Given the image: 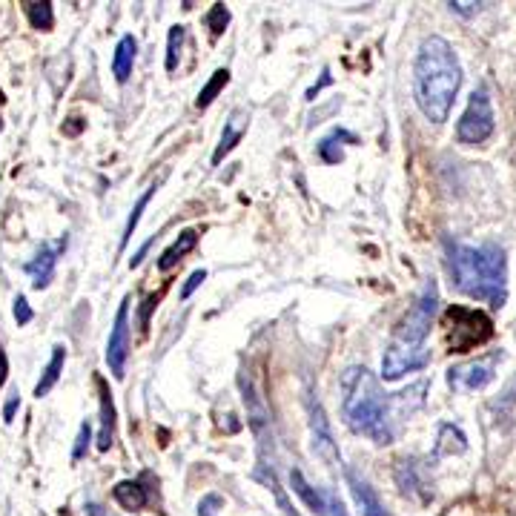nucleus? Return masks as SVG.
I'll return each instance as SVG.
<instances>
[{
  "instance_id": "36",
  "label": "nucleus",
  "mask_w": 516,
  "mask_h": 516,
  "mask_svg": "<svg viewBox=\"0 0 516 516\" xmlns=\"http://www.w3.org/2000/svg\"><path fill=\"white\" fill-rule=\"evenodd\" d=\"M89 514H92V516H107L104 511H101V508H98V505H89Z\"/></svg>"
},
{
  "instance_id": "3",
  "label": "nucleus",
  "mask_w": 516,
  "mask_h": 516,
  "mask_svg": "<svg viewBox=\"0 0 516 516\" xmlns=\"http://www.w3.org/2000/svg\"><path fill=\"white\" fill-rule=\"evenodd\" d=\"M436 313H439V287H436V281L428 279L387 342L385 356H382L385 382H396L405 373H416L430 365L428 336Z\"/></svg>"
},
{
  "instance_id": "7",
  "label": "nucleus",
  "mask_w": 516,
  "mask_h": 516,
  "mask_svg": "<svg viewBox=\"0 0 516 516\" xmlns=\"http://www.w3.org/2000/svg\"><path fill=\"white\" fill-rule=\"evenodd\" d=\"M502 362V350H494L488 356H479L473 362H465V365H456L448 370V385L456 393H473V390H482L494 382L496 367Z\"/></svg>"
},
{
  "instance_id": "19",
  "label": "nucleus",
  "mask_w": 516,
  "mask_h": 516,
  "mask_svg": "<svg viewBox=\"0 0 516 516\" xmlns=\"http://www.w3.org/2000/svg\"><path fill=\"white\" fill-rule=\"evenodd\" d=\"M115 502L124 508V511H141L144 505H147V488H141V482H132V479H124V482H118L115 485Z\"/></svg>"
},
{
  "instance_id": "1",
  "label": "nucleus",
  "mask_w": 516,
  "mask_h": 516,
  "mask_svg": "<svg viewBox=\"0 0 516 516\" xmlns=\"http://www.w3.org/2000/svg\"><path fill=\"white\" fill-rule=\"evenodd\" d=\"M425 382L413 385L402 393H385L379 379L367 367H347L342 373V419L347 428L359 436H367L376 445H390L396 439L399 419L410 416L419 405H410Z\"/></svg>"
},
{
  "instance_id": "14",
  "label": "nucleus",
  "mask_w": 516,
  "mask_h": 516,
  "mask_svg": "<svg viewBox=\"0 0 516 516\" xmlns=\"http://www.w3.org/2000/svg\"><path fill=\"white\" fill-rule=\"evenodd\" d=\"M135 52H138V41L132 35H124L118 46H115V55H112V75L118 84H127L129 75H132V66H135Z\"/></svg>"
},
{
  "instance_id": "5",
  "label": "nucleus",
  "mask_w": 516,
  "mask_h": 516,
  "mask_svg": "<svg viewBox=\"0 0 516 516\" xmlns=\"http://www.w3.org/2000/svg\"><path fill=\"white\" fill-rule=\"evenodd\" d=\"M442 327H445V342H448L451 353H468L473 347L488 342L494 333V324L482 310L459 307V304L445 310Z\"/></svg>"
},
{
  "instance_id": "8",
  "label": "nucleus",
  "mask_w": 516,
  "mask_h": 516,
  "mask_svg": "<svg viewBox=\"0 0 516 516\" xmlns=\"http://www.w3.org/2000/svg\"><path fill=\"white\" fill-rule=\"evenodd\" d=\"M127 356H129V299L121 301L118 316L112 324L107 342V365L115 379H124L127 373Z\"/></svg>"
},
{
  "instance_id": "29",
  "label": "nucleus",
  "mask_w": 516,
  "mask_h": 516,
  "mask_svg": "<svg viewBox=\"0 0 516 516\" xmlns=\"http://www.w3.org/2000/svg\"><path fill=\"white\" fill-rule=\"evenodd\" d=\"M204 279H207V273H204V270H195L193 276L187 279V284L181 287V299H190L195 290H198V287L204 284Z\"/></svg>"
},
{
  "instance_id": "35",
  "label": "nucleus",
  "mask_w": 516,
  "mask_h": 516,
  "mask_svg": "<svg viewBox=\"0 0 516 516\" xmlns=\"http://www.w3.org/2000/svg\"><path fill=\"white\" fill-rule=\"evenodd\" d=\"M6 376H9V359H6V353H3V347H0V387L6 382Z\"/></svg>"
},
{
  "instance_id": "30",
  "label": "nucleus",
  "mask_w": 516,
  "mask_h": 516,
  "mask_svg": "<svg viewBox=\"0 0 516 516\" xmlns=\"http://www.w3.org/2000/svg\"><path fill=\"white\" fill-rule=\"evenodd\" d=\"M32 316H35V313H32L29 301L23 299V296H18V299H15V322L29 324V322H32Z\"/></svg>"
},
{
  "instance_id": "33",
  "label": "nucleus",
  "mask_w": 516,
  "mask_h": 516,
  "mask_svg": "<svg viewBox=\"0 0 516 516\" xmlns=\"http://www.w3.org/2000/svg\"><path fill=\"white\" fill-rule=\"evenodd\" d=\"M327 516H347V511H344V505L339 496L330 494V499H327Z\"/></svg>"
},
{
  "instance_id": "37",
  "label": "nucleus",
  "mask_w": 516,
  "mask_h": 516,
  "mask_svg": "<svg viewBox=\"0 0 516 516\" xmlns=\"http://www.w3.org/2000/svg\"><path fill=\"white\" fill-rule=\"evenodd\" d=\"M511 396H514V399H516V385H514V393H511Z\"/></svg>"
},
{
  "instance_id": "23",
  "label": "nucleus",
  "mask_w": 516,
  "mask_h": 516,
  "mask_svg": "<svg viewBox=\"0 0 516 516\" xmlns=\"http://www.w3.org/2000/svg\"><path fill=\"white\" fill-rule=\"evenodd\" d=\"M23 12L32 23V29H41L49 32L52 23H55V12H52V3H23Z\"/></svg>"
},
{
  "instance_id": "17",
  "label": "nucleus",
  "mask_w": 516,
  "mask_h": 516,
  "mask_svg": "<svg viewBox=\"0 0 516 516\" xmlns=\"http://www.w3.org/2000/svg\"><path fill=\"white\" fill-rule=\"evenodd\" d=\"M64 365H66V347L64 344H55L52 347V359H49V365L43 367L41 379H38V385H35V396L43 399L52 387L58 385V379H61V373H64Z\"/></svg>"
},
{
  "instance_id": "28",
  "label": "nucleus",
  "mask_w": 516,
  "mask_h": 516,
  "mask_svg": "<svg viewBox=\"0 0 516 516\" xmlns=\"http://www.w3.org/2000/svg\"><path fill=\"white\" fill-rule=\"evenodd\" d=\"M451 6V12H456V15H462V18H473V15H479L482 12V6H488V3H448Z\"/></svg>"
},
{
  "instance_id": "25",
  "label": "nucleus",
  "mask_w": 516,
  "mask_h": 516,
  "mask_svg": "<svg viewBox=\"0 0 516 516\" xmlns=\"http://www.w3.org/2000/svg\"><path fill=\"white\" fill-rule=\"evenodd\" d=\"M184 41V26H172L170 29V43H167V72H175L178 66V49Z\"/></svg>"
},
{
  "instance_id": "4",
  "label": "nucleus",
  "mask_w": 516,
  "mask_h": 516,
  "mask_svg": "<svg viewBox=\"0 0 516 516\" xmlns=\"http://www.w3.org/2000/svg\"><path fill=\"white\" fill-rule=\"evenodd\" d=\"M453 284L476 301L491 307H505L508 301V258L496 244H459L445 241Z\"/></svg>"
},
{
  "instance_id": "9",
  "label": "nucleus",
  "mask_w": 516,
  "mask_h": 516,
  "mask_svg": "<svg viewBox=\"0 0 516 516\" xmlns=\"http://www.w3.org/2000/svg\"><path fill=\"white\" fill-rule=\"evenodd\" d=\"M66 250V236L58 238L55 244H43L38 250V256L32 261H26V273L32 276V287L35 290H43L49 287V281L55 276V267H58V258L64 256Z\"/></svg>"
},
{
  "instance_id": "12",
  "label": "nucleus",
  "mask_w": 516,
  "mask_h": 516,
  "mask_svg": "<svg viewBox=\"0 0 516 516\" xmlns=\"http://www.w3.org/2000/svg\"><path fill=\"white\" fill-rule=\"evenodd\" d=\"M247 127H250V112L247 109H233L230 118L224 121V132H221V141L213 152V164H221L230 152L236 150L241 144V138L247 135Z\"/></svg>"
},
{
  "instance_id": "31",
  "label": "nucleus",
  "mask_w": 516,
  "mask_h": 516,
  "mask_svg": "<svg viewBox=\"0 0 516 516\" xmlns=\"http://www.w3.org/2000/svg\"><path fill=\"white\" fill-rule=\"evenodd\" d=\"M89 436H92L89 425H81V430H78V442H75V453H72V459H75V462H78V459L84 456L86 448H89Z\"/></svg>"
},
{
  "instance_id": "22",
  "label": "nucleus",
  "mask_w": 516,
  "mask_h": 516,
  "mask_svg": "<svg viewBox=\"0 0 516 516\" xmlns=\"http://www.w3.org/2000/svg\"><path fill=\"white\" fill-rule=\"evenodd\" d=\"M230 84V69H215L213 78L204 84V89L198 92V101H195V107L198 109H207L213 104L215 98H218V92L224 89V86Z\"/></svg>"
},
{
  "instance_id": "2",
  "label": "nucleus",
  "mask_w": 516,
  "mask_h": 516,
  "mask_svg": "<svg viewBox=\"0 0 516 516\" xmlns=\"http://www.w3.org/2000/svg\"><path fill=\"white\" fill-rule=\"evenodd\" d=\"M462 86V64L451 43L439 35L422 41L413 61V98L430 124H445Z\"/></svg>"
},
{
  "instance_id": "27",
  "label": "nucleus",
  "mask_w": 516,
  "mask_h": 516,
  "mask_svg": "<svg viewBox=\"0 0 516 516\" xmlns=\"http://www.w3.org/2000/svg\"><path fill=\"white\" fill-rule=\"evenodd\" d=\"M221 505H224V499H221V496L207 494L204 499H201V505H198V516H215Z\"/></svg>"
},
{
  "instance_id": "15",
  "label": "nucleus",
  "mask_w": 516,
  "mask_h": 516,
  "mask_svg": "<svg viewBox=\"0 0 516 516\" xmlns=\"http://www.w3.org/2000/svg\"><path fill=\"white\" fill-rule=\"evenodd\" d=\"M101 390V433H98V451H109L112 439H115V405H112V393L107 390V382L98 379Z\"/></svg>"
},
{
  "instance_id": "18",
  "label": "nucleus",
  "mask_w": 516,
  "mask_h": 516,
  "mask_svg": "<svg viewBox=\"0 0 516 516\" xmlns=\"http://www.w3.org/2000/svg\"><path fill=\"white\" fill-rule=\"evenodd\" d=\"M195 244H198V233H195V230H184V233L175 238L170 247L161 253V258H158V270H161V273L172 270L190 250H195Z\"/></svg>"
},
{
  "instance_id": "20",
  "label": "nucleus",
  "mask_w": 516,
  "mask_h": 516,
  "mask_svg": "<svg viewBox=\"0 0 516 516\" xmlns=\"http://www.w3.org/2000/svg\"><path fill=\"white\" fill-rule=\"evenodd\" d=\"M342 141L347 144H356V138L350 135V132H344V129H336V132H330L327 138L319 141V158H322L324 164H342L344 161V152H342Z\"/></svg>"
},
{
  "instance_id": "26",
  "label": "nucleus",
  "mask_w": 516,
  "mask_h": 516,
  "mask_svg": "<svg viewBox=\"0 0 516 516\" xmlns=\"http://www.w3.org/2000/svg\"><path fill=\"white\" fill-rule=\"evenodd\" d=\"M230 23V12H227V6L224 3H215L213 9H210V15H207V26L213 29V38H218L221 32H224V26Z\"/></svg>"
},
{
  "instance_id": "6",
  "label": "nucleus",
  "mask_w": 516,
  "mask_h": 516,
  "mask_svg": "<svg viewBox=\"0 0 516 516\" xmlns=\"http://www.w3.org/2000/svg\"><path fill=\"white\" fill-rule=\"evenodd\" d=\"M494 129V104L488 98V89L479 86V89H473L471 101H468V107H465L459 124H456V138L465 147H476V144H485L494 135Z\"/></svg>"
},
{
  "instance_id": "10",
  "label": "nucleus",
  "mask_w": 516,
  "mask_h": 516,
  "mask_svg": "<svg viewBox=\"0 0 516 516\" xmlns=\"http://www.w3.org/2000/svg\"><path fill=\"white\" fill-rule=\"evenodd\" d=\"M396 482L402 488V494L416 499V502H430L433 491H430V479L425 468L416 462V459H402L399 468H396Z\"/></svg>"
},
{
  "instance_id": "16",
  "label": "nucleus",
  "mask_w": 516,
  "mask_h": 516,
  "mask_svg": "<svg viewBox=\"0 0 516 516\" xmlns=\"http://www.w3.org/2000/svg\"><path fill=\"white\" fill-rule=\"evenodd\" d=\"M290 485H293V491L304 499L307 508H313L319 516H327V499H330V494H322L319 488H313V485L304 479V473H301L299 468L290 471Z\"/></svg>"
},
{
  "instance_id": "11",
  "label": "nucleus",
  "mask_w": 516,
  "mask_h": 516,
  "mask_svg": "<svg viewBox=\"0 0 516 516\" xmlns=\"http://www.w3.org/2000/svg\"><path fill=\"white\" fill-rule=\"evenodd\" d=\"M310 430H313V448L322 456L327 465H339L342 456L339 448L333 442V433H330V422L324 416V408L319 402H310Z\"/></svg>"
},
{
  "instance_id": "24",
  "label": "nucleus",
  "mask_w": 516,
  "mask_h": 516,
  "mask_svg": "<svg viewBox=\"0 0 516 516\" xmlns=\"http://www.w3.org/2000/svg\"><path fill=\"white\" fill-rule=\"evenodd\" d=\"M155 195V184H152L147 193L138 198V204H135V210L129 213L127 218V227H124V238H121V247H127L129 238H132V233H135V227H138V221H141V215H144V210H147V204H150V198Z\"/></svg>"
},
{
  "instance_id": "13",
  "label": "nucleus",
  "mask_w": 516,
  "mask_h": 516,
  "mask_svg": "<svg viewBox=\"0 0 516 516\" xmlns=\"http://www.w3.org/2000/svg\"><path fill=\"white\" fill-rule=\"evenodd\" d=\"M347 485H350V494L356 499L362 516H393L385 508V502L379 499V494L370 488V482H367L365 476H359L353 468H347Z\"/></svg>"
},
{
  "instance_id": "34",
  "label": "nucleus",
  "mask_w": 516,
  "mask_h": 516,
  "mask_svg": "<svg viewBox=\"0 0 516 516\" xmlns=\"http://www.w3.org/2000/svg\"><path fill=\"white\" fill-rule=\"evenodd\" d=\"M330 81H333V78H330V69H324L322 81H319V84H316V86H310V89H307V101H313V98H316V95H319L324 86L330 84Z\"/></svg>"
},
{
  "instance_id": "21",
  "label": "nucleus",
  "mask_w": 516,
  "mask_h": 516,
  "mask_svg": "<svg viewBox=\"0 0 516 516\" xmlns=\"http://www.w3.org/2000/svg\"><path fill=\"white\" fill-rule=\"evenodd\" d=\"M436 456H451V453H465V436L462 430L453 428V425H442L439 428V439H436Z\"/></svg>"
},
{
  "instance_id": "32",
  "label": "nucleus",
  "mask_w": 516,
  "mask_h": 516,
  "mask_svg": "<svg viewBox=\"0 0 516 516\" xmlns=\"http://www.w3.org/2000/svg\"><path fill=\"white\" fill-rule=\"evenodd\" d=\"M18 410H21V396H18V393H12V396H9V402H6V408H3V419H6V422H12Z\"/></svg>"
}]
</instances>
